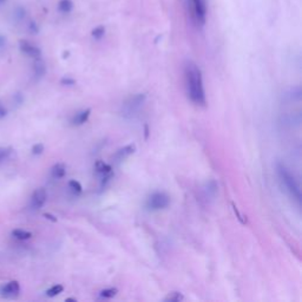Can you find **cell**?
<instances>
[{
  "label": "cell",
  "instance_id": "17",
  "mask_svg": "<svg viewBox=\"0 0 302 302\" xmlns=\"http://www.w3.org/2000/svg\"><path fill=\"white\" fill-rule=\"evenodd\" d=\"M184 299V296L182 295L179 292H171L168 294L167 298L164 299L165 302H179Z\"/></svg>",
  "mask_w": 302,
  "mask_h": 302
},
{
  "label": "cell",
  "instance_id": "1",
  "mask_svg": "<svg viewBox=\"0 0 302 302\" xmlns=\"http://www.w3.org/2000/svg\"><path fill=\"white\" fill-rule=\"evenodd\" d=\"M184 78H186L188 96L191 99V102L196 105L205 107L207 100L202 72L194 62L188 61L184 65Z\"/></svg>",
  "mask_w": 302,
  "mask_h": 302
},
{
  "label": "cell",
  "instance_id": "2",
  "mask_svg": "<svg viewBox=\"0 0 302 302\" xmlns=\"http://www.w3.org/2000/svg\"><path fill=\"white\" fill-rule=\"evenodd\" d=\"M276 170H277V175H279L280 179H281L282 184H284L286 190L288 191L294 200L296 201L298 203L301 202V190L300 186H299L298 181H296L295 177L292 175L289 170L285 167L282 163H277L276 164Z\"/></svg>",
  "mask_w": 302,
  "mask_h": 302
},
{
  "label": "cell",
  "instance_id": "14",
  "mask_svg": "<svg viewBox=\"0 0 302 302\" xmlns=\"http://www.w3.org/2000/svg\"><path fill=\"white\" fill-rule=\"evenodd\" d=\"M12 236L15 238H17V240L25 241V240H29V238H32V234L30 233V231H26V230H23V229H15L12 231Z\"/></svg>",
  "mask_w": 302,
  "mask_h": 302
},
{
  "label": "cell",
  "instance_id": "4",
  "mask_svg": "<svg viewBox=\"0 0 302 302\" xmlns=\"http://www.w3.org/2000/svg\"><path fill=\"white\" fill-rule=\"evenodd\" d=\"M146 95L145 94H136L133 95L124 102L123 108H122V112H123L124 117H132L140 110V108L145 103Z\"/></svg>",
  "mask_w": 302,
  "mask_h": 302
},
{
  "label": "cell",
  "instance_id": "23",
  "mask_svg": "<svg viewBox=\"0 0 302 302\" xmlns=\"http://www.w3.org/2000/svg\"><path fill=\"white\" fill-rule=\"evenodd\" d=\"M231 207H233V210H234V213H235V215H236V217H238V221H240L241 223H243V224H244V223H246V221H244V220H243V219H242V217H243V216H242V215H241V213H240V211H238V207H236V206H235V203H231Z\"/></svg>",
  "mask_w": 302,
  "mask_h": 302
},
{
  "label": "cell",
  "instance_id": "18",
  "mask_svg": "<svg viewBox=\"0 0 302 302\" xmlns=\"http://www.w3.org/2000/svg\"><path fill=\"white\" fill-rule=\"evenodd\" d=\"M117 293H118V289H117V288H107V289L100 290L99 295L104 299H111L115 298Z\"/></svg>",
  "mask_w": 302,
  "mask_h": 302
},
{
  "label": "cell",
  "instance_id": "24",
  "mask_svg": "<svg viewBox=\"0 0 302 302\" xmlns=\"http://www.w3.org/2000/svg\"><path fill=\"white\" fill-rule=\"evenodd\" d=\"M61 83H62V85L72 86V85H75V84H76V80L72 79V78H70V77H65V78H63V79L61 80Z\"/></svg>",
  "mask_w": 302,
  "mask_h": 302
},
{
  "label": "cell",
  "instance_id": "20",
  "mask_svg": "<svg viewBox=\"0 0 302 302\" xmlns=\"http://www.w3.org/2000/svg\"><path fill=\"white\" fill-rule=\"evenodd\" d=\"M11 154H12V149L7 146H0V164L9 159Z\"/></svg>",
  "mask_w": 302,
  "mask_h": 302
},
{
  "label": "cell",
  "instance_id": "21",
  "mask_svg": "<svg viewBox=\"0 0 302 302\" xmlns=\"http://www.w3.org/2000/svg\"><path fill=\"white\" fill-rule=\"evenodd\" d=\"M104 33H105L104 27L98 26L94 30V31H92V37H94L95 39H100V38L104 37Z\"/></svg>",
  "mask_w": 302,
  "mask_h": 302
},
{
  "label": "cell",
  "instance_id": "8",
  "mask_svg": "<svg viewBox=\"0 0 302 302\" xmlns=\"http://www.w3.org/2000/svg\"><path fill=\"white\" fill-rule=\"evenodd\" d=\"M19 46H20L21 52L27 54L29 57H32V58H40V56H42V51L39 50V48H37L32 43L26 42V40H21L19 43Z\"/></svg>",
  "mask_w": 302,
  "mask_h": 302
},
{
  "label": "cell",
  "instance_id": "13",
  "mask_svg": "<svg viewBox=\"0 0 302 302\" xmlns=\"http://www.w3.org/2000/svg\"><path fill=\"white\" fill-rule=\"evenodd\" d=\"M33 71L37 78L43 77V76L45 75V72H46L45 64L40 58H36V62H34V64H33Z\"/></svg>",
  "mask_w": 302,
  "mask_h": 302
},
{
  "label": "cell",
  "instance_id": "6",
  "mask_svg": "<svg viewBox=\"0 0 302 302\" xmlns=\"http://www.w3.org/2000/svg\"><path fill=\"white\" fill-rule=\"evenodd\" d=\"M19 292H20V286H19L18 281H10L9 284L4 285L0 288V294L6 299L16 298L18 296Z\"/></svg>",
  "mask_w": 302,
  "mask_h": 302
},
{
  "label": "cell",
  "instance_id": "16",
  "mask_svg": "<svg viewBox=\"0 0 302 302\" xmlns=\"http://www.w3.org/2000/svg\"><path fill=\"white\" fill-rule=\"evenodd\" d=\"M69 189L71 190L75 195H79L81 194V191H83V187H81V184L78 181H76V179H71V181L69 182Z\"/></svg>",
  "mask_w": 302,
  "mask_h": 302
},
{
  "label": "cell",
  "instance_id": "3",
  "mask_svg": "<svg viewBox=\"0 0 302 302\" xmlns=\"http://www.w3.org/2000/svg\"><path fill=\"white\" fill-rule=\"evenodd\" d=\"M192 20L197 25H205L207 19V2L206 0H188Z\"/></svg>",
  "mask_w": 302,
  "mask_h": 302
},
{
  "label": "cell",
  "instance_id": "28",
  "mask_svg": "<svg viewBox=\"0 0 302 302\" xmlns=\"http://www.w3.org/2000/svg\"><path fill=\"white\" fill-rule=\"evenodd\" d=\"M148 125H145V138H148Z\"/></svg>",
  "mask_w": 302,
  "mask_h": 302
},
{
  "label": "cell",
  "instance_id": "22",
  "mask_svg": "<svg viewBox=\"0 0 302 302\" xmlns=\"http://www.w3.org/2000/svg\"><path fill=\"white\" fill-rule=\"evenodd\" d=\"M44 152V145L42 143H37L32 146V154L33 155H42Z\"/></svg>",
  "mask_w": 302,
  "mask_h": 302
},
{
  "label": "cell",
  "instance_id": "26",
  "mask_svg": "<svg viewBox=\"0 0 302 302\" xmlns=\"http://www.w3.org/2000/svg\"><path fill=\"white\" fill-rule=\"evenodd\" d=\"M44 216L46 217V219L50 220V221H52V222H57V219H56V217L53 216V215H51V214H44Z\"/></svg>",
  "mask_w": 302,
  "mask_h": 302
},
{
  "label": "cell",
  "instance_id": "12",
  "mask_svg": "<svg viewBox=\"0 0 302 302\" xmlns=\"http://www.w3.org/2000/svg\"><path fill=\"white\" fill-rule=\"evenodd\" d=\"M95 169H96L97 173L100 174L102 176L112 174V168H111V165L107 164V163L103 162V160H97L96 164H95Z\"/></svg>",
  "mask_w": 302,
  "mask_h": 302
},
{
  "label": "cell",
  "instance_id": "30",
  "mask_svg": "<svg viewBox=\"0 0 302 302\" xmlns=\"http://www.w3.org/2000/svg\"><path fill=\"white\" fill-rule=\"evenodd\" d=\"M5 1H6V0H0V5H1V4H4V2H5Z\"/></svg>",
  "mask_w": 302,
  "mask_h": 302
},
{
  "label": "cell",
  "instance_id": "27",
  "mask_svg": "<svg viewBox=\"0 0 302 302\" xmlns=\"http://www.w3.org/2000/svg\"><path fill=\"white\" fill-rule=\"evenodd\" d=\"M5 45H6V39L4 37L0 36V48H4Z\"/></svg>",
  "mask_w": 302,
  "mask_h": 302
},
{
  "label": "cell",
  "instance_id": "15",
  "mask_svg": "<svg viewBox=\"0 0 302 302\" xmlns=\"http://www.w3.org/2000/svg\"><path fill=\"white\" fill-rule=\"evenodd\" d=\"M72 7H73V5H72L71 0H61L58 4V10L61 11L62 13H65V15L71 12Z\"/></svg>",
  "mask_w": 302,
  "mask_h": 302
},
{
  "label": "cell",
  "instance_id": "9",
  "mask_svg": "<svg viewBox=\"0 0 302 302\" xmlns=\"http://www.w3.org/2000/svg\"><path fill=\"white\" fill-rule=\"evenodd\" d=\"M136 152V144H127V145L123 146V148H121L119 150H117V152L115 154V159L117 160V162H122V160H124L127 157L131 156L132 154H135Z\"/></svg>",
  "mask_w": 302,
  "mask_h": 302
},
{
  "label": "cell",
  "instance_id": "10",
  "mask_svg": "<svg viewBox=\"0 0 302 302\" xmlns=\"http://www.w3.org/2000/svg\"><path fill=\"white\" fill-rule=\"evenodd\" d=\"M90 116H91V109H85V110H81L79 112L76 113L73 116L71 123L72 125H76V127H79V125L85 124L86 122L89 121Z\"/></svg>",
  "mask_w": 302,
  "mask_h": 302
},
{
  "label": "cell",
  "instance_id": "29",
  "mask_svg": "<svg viewBox=\"0 0 302 302\" xmlns=\"http://www.w3.org/2000/svg\"><path fill=\"white\" fill-rule=\"evenodd\" d=\"M66 301H76V299H66Z\"/></svg>",
  "mask_w": 302,
  "mask_h": 302
},
{
  "label": "cell",
  "instance_id": "25",
  "mask_svg": "<svg viewBox=\"0 0 302 302\" xmlns=\"http://www.w3.org/2000/svg\"><path fill=\"white\" fill-rule=\"evenodd\" d=\"M6 109L4 108V105L1 104V103H0V118H4L5 116H6Z\"/></svg>",
  "mask_w": 302,
  "mask_h": 302
},
{
  "label": "cell",
  "instance_id": "7",
  "mask_svg": "<svg viewBox=\"0 0 302 302\" xmlns=\"http://www.w3.org/2000/svg\"><path fill=\"white\" fill-rule=\"evenodd\" d=\"M46 200H48L46 190L43 189V188H38V189L34 190L33 194H32L31 207L33 209H40L43 206L45 205Z\"/></svg>",
  "mask_w": 302,
  "mask_h": 302
},
{
  "label": "cell",
  "instance_id": "5",
  "mask_svg": "<svg viewBox=\"0 0 302 302\" xmlns=\"http://www.w3.org/2000/svg\"><path fill=\"white\" fill-rule=\"evenodd\" d=\"M170 203V197L165 192H154L148 200V208L151 210H162Z\"/></svg>",
  "mask_w": 302,
  "mask_h": 302
},
{
  "label": "cell",
  "instance_id": "11",
  "mask_svg": "<svg viewBox=\"0 0 302 302\" xmlns=\"http://www.w3.org/2000/svg\"><path fill=\"white\" fill-rule=\"evenodd\" d=\"M51 175H52L53 178L59 179L63 178L65 175H66V167L63 163H57L56 165H53L52 169H51Z\"/></svg>",
  "mask_w": 302,
  "mask_h": 302
},
{
  "label": "cell",
  "instance_id": "19",
  "mask_svg": "<svg viewBox=\"0 0 302 302\" xmlns=\"http://www.w3.org/2000/svg\"><path fill=\"white\" fill-rule=\"evenodd\" d=\"M63 290H64V287H63L62 285H54L50 288V289H48L46 295L50 296V298H53V296H57L61 293H63Z\"/></svg>",
  "mask_w": 302,
  "mask_h": 302
}]
</instances>
